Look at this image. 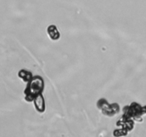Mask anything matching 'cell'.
I'll return each instance as SVG.
<instances>
[{
    "mask_svg": "<svg viewBox=\"0 0 146 137\" xmlns=\"http://www.w3.org/2000/svg\"><path fill=\"white\" fill-rule=\"evenodd\" d=\"M35 107H36V110L40 112H43L45 110V105H44V101L43 98L42 97H37L35 98Z\"/></svg>",
    "mask_w": 146,
    "mask_h": 137,
    "instance_id": "6da1fadb",
    "label": "cell"
}]
</instances>
